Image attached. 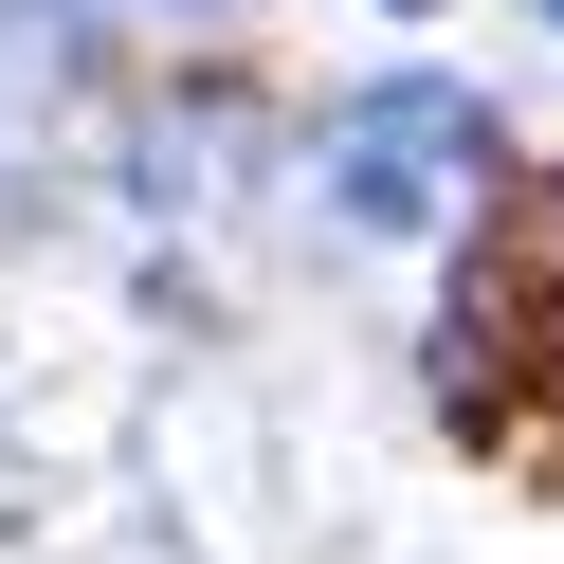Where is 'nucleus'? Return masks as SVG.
<instances>
[{"mask_svg":"<svg viewBox=\"0 0 564 564\" xmlns=\"http://www.w3.org/2000/svg\"><path fill=\"white\" fill-rule=\"evenodd\" d=\"M437 401H455L474 455L564 474V164L474 200V256L437 292Z\"/></svg>","mask_w":564,"mask_h":564,"instance_id":"nucleus-1","label":"nucleus"},{"mask_svg":"<svg viewBox=\"0 0 564 564\" xmlns=\"http://www.w3.org/2000/svg\"><path fill=\"white\" fill-rule=\"evenodd\" d=\"M491 183H510V147H491V110L455 74H382V91L328 110V200L365 237H419V219H455V200H491Z\"/></svg>","mask_w":564,"mask_h":564,"instance_id":"nucleus-2","label":"nucleus"},{"mask_svg":"<svg viewBox=\"0 0 564 564\" xmlns=\"http://www.w3.org/2000/svg\"><path fill=\"white\" fill-rule=\"evenodd\" d=\"M382 19H437V0H382Z\"/></svg>","mask_w":564,"mask_h":564,"instance_id":"nucleus-3","label":"nucleus"},{"mask_svg":"<svg viewBox=\"0 0 564 564\" xmlns=\"http://www.w3.org/2000/svg\"><path fill=\"white\" fill-rule=\"evenodd\" d=\"M546 37H564V0H546Z\"/></svg>","mask_w":564,"mask_h":564,"instance_id":"nucleus-4","label":"nucleus"}]
</instances>
